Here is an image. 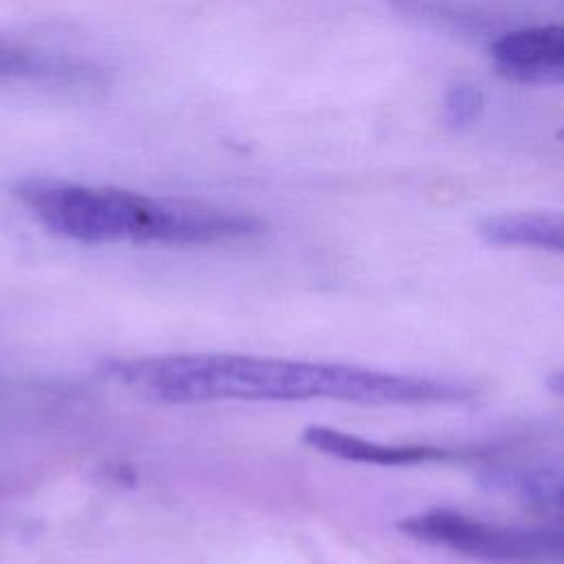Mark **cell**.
Here are the masks:
<instances>
[{
    "instance_id": "3957f363",
    "label": "cell",
    "mask_w": 564,
    "mask_h": 564,
    "mask_svg": "<svg viewBox=\"0 0 564 564\" xmlns=\"http://www.w3.org/2000/svg\"><path fill=\"white\" fill-rule=\"evenodd\" d=\"M410 538L485 564H562L560 524H500L434 507L399 522Z\"/></svg>"
},
{
    "instance_id": "6da1fadb",
    "label": "cell",
    "mask_w": 564,
    "mask_h": 564,
    "mask_svg": "<svg viewBox=\"0 0 564 564\" xmlns=\"http://www.w3.org/2000/svg\"><path fill=\"white\" fill-rule=\"evenodd\" d=\"M104 372L137 397L165 405L216 401L452 405L474 397L469 386L452 379L240 352H174L112 359L104 366Z\"/></svg>"
},
{
    "instance_id": "277c9868",
    "label": "cell",
    "mask_w": 564,
    "mask_h": 564,
    "mask_svg": "<svg viewBox=\"0 0 564 564\" xmlns=\"http://www.w3.org/2000/svg\"><path fill=\"white\" fill-rule=\"evenodd\" d=\"M302 441H304V445L313 447L315 452H322V454L339 458V460L383 465V467L469 460V458H480L487 454L482 449H463V447L379 443V441H368V438H361V436L335 430V427H326V425L304 427Z\"/></svg>"
},
{
    "instance_id": "9c48e42d",
    "label": "cell",
    "mask_w": 564,
    "mask_h": 564,
    "mask_svg": "<svg viewBox=\"0 0 564 564\" xmlns=\"http://www.w3.org/2000/svg\"><path fill=\"white\" fill-rule=\"evenodd\" d=\"M482 110V95L478 90V86L471 84H454L445 97V115L447 121L456 128L469 126L478 119Z\"/></svg>"
},
{
    "instance_id": "8992f818",
    "label": "cell",
    "mask_w": 564,
    "mask_h": 564,
    "mask_svg": "<svg viewBox=\"0 0 564 564\" xmlns=\"http://www.w3.org/2000/svg\"><path fill=\"white\" fill-rule=\"evenodd\" d=\"M478 480L482 487L505 494L531 511L557 513L562 507V474L555 465H489L478 474Z\"/></svg>"
},
{
    "instance_id": "ba28073f",
    "label": "cell",
    "mask_w": 564,
    "mask_h": 564,
    "mask_svg": "<svg viewBox=\"0 0 564 564\" xmlns=\"http://www.w3.org/2000/svg\"><path fill=\"white\" fill-rule=\"evenodd\" d=\"M77 75L82 70L64 57L0 37V82H68Z\"/></svg>"
},
{
    "instance_id": "7a4b0ae2",
    "label": "cell",
    "mask_w": 564,
    "mask_h": 564,
    "mask_svg": "<svg viewBox=\"0 0 564 564\" xmlns=\"http://www.w3.org/2000/svg\"><path fill=\"white\" fill-rule=\"evenodd\" d=\"M13 194L51 234L86 245H212L260 231V223L245 214L119 187L22 178Z\"/></svg>"
},
{
    "instance_id": "5b68a950",
    "label": "cell",
    "mask_w": 564,
    "mask_h": 564,
    "mask_svg": "<svg viewBox=\"0 0 564 564\" xmlns=\"http://www.w3.org/2000/svg\"><path fill=\"white\" fill-rule=\"evenodd\" d=\"M498 70L518 82L555 84L564 75V40L560 26H531L505 33L491 46Z\"/></svg>"
},
{
    "instance_id": "52a82bcc",
    "label": "cell",
    "mask_w": 564,
    "mask_h": 564,
    "mask_svg": "<svg viewBox=\"0 0 564 564\" xmlns=\"http://www.w3.org/2000/svg\"><path fill=\"white\" fill-rule=\"evenodd\" d=\"M480 236L498 247H527L542 251H562V220L549 214H500L480 225Z\"/></svg>"
}]
</instances>
